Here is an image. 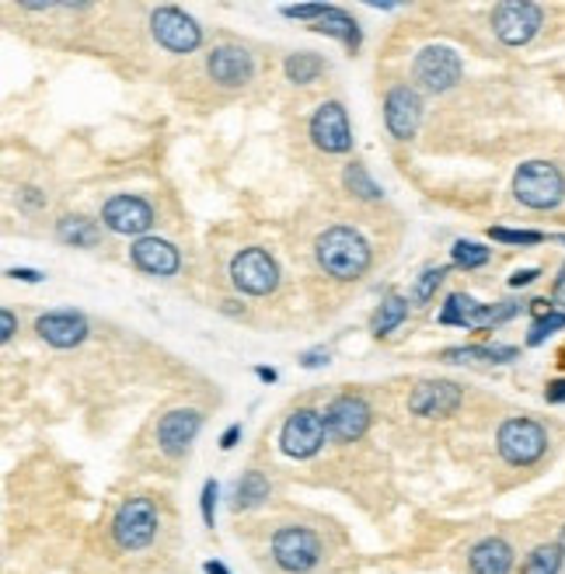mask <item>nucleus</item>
Instances as JSON below:
<instances>
[{"label": "nucleus", "mask_w": 565, "mask_h": 574, "mask_svg": "<svg viewBox=\"0 0 565 574\" xmlns=\"http://www.w3.org/2000/svg\"><path fill=\"white\" fill-rule=\"evenodd\" d=\"M164 533H168V516L154 495H126L105 526L108 546L122 557H147L150 550L161 546Z\"/></svg>", "instance_id": "1"}, {"label": "nucleus", "mask_w": 565, "mask_h": 574, "mask_svg": "<svg viewBox=\"0 0 565 574\" xmlns=\"http://www.w3.org/2000/svg\"><path fill=\"white\" fill-rule=\"evenodd\" d=\"M371 245L363 240L360 230L335 224L315 237V264L335 282H356L371 269Z\"/></svg>", "instance_id": "2"}, {"label": "nucleus", "mask_w": 565, "mask_h": 574, "mask_svg": "<svg viewBox=\"0 0 565 574\" xmlns=\"http://www.w3.org/2000/svg\"><path fill=\"white\" fill-rule=\"evenodd\" d=\"M266 557L282 574H311L324 561V540L315 526L303 522H282L273 529Z\"/></svg>", "instance_id": "3"}, {"label": "nucleus", "mask_w": 565, "mask_h": 574, "mask_svg": "<svg viewBox=\"0 0 565 574\" xmlns=\"http://www.w3.org/2000/svg\"><path fill=\"white\" fill-rule=\"evenodd\" d=\"M513 195L520 206L552 213L565 203V174L548 161H527L513 174Z\"/></svg>", "instance_id": "4"}, {"label": "nucleus", "mask_w": 565, "mask_h": 574, "mask_svg": "<svg viewBox=\"0 0 565 574\" xmlns=\"http://www.w3.org/2000/svg\"><path fill=\"white\" fill-rule=\"evenodd\" d=\"M495 450L510 467H534L548 453V432L534 418H507L495 432Z\"/></svg>", "instance_id": "5"}, {"label": "nucleus", "mask_w": 565, "mask_h": 574, "mask_svg": "<svg viewBox=\"0 0 565 574\" xmlns=\"http://www.w3.org/2000/svg\"><path fill=\"white\" fill-rule=\"evenodd\" d=\"M231 282L245 296H269L279 285V264L266 248H245L231 261Z\"/></svg>", "instance_id": "6"}, {"label": "nucleus", "mask_w": 565, "mask_h": 574, "mask_svg": "<svg viewBox=\"0 0 565 574\" xmlns=\"http://www.w3.org/2000/svg\"><path fill=\"white\" fill-rule=\"evenodd\" d=\"M545 25V8L531 4V0H513V4L492 8V32L507 46H527V42Z\"/></svg>", "instance_id": "7"}, {"label": "nucleus", "mask_w": 565, "mask_h": 574, "mask_svg": "<svg viewBox=\"0 0 565 574\" xmlns=\"http://www.w3.org/2000/svg\"><path fill=\"white\" fill-rule=\"evenodd\" d=\"M150 35H154L161 50L175 53V56L195 53L203 42V29L179 8H154V14H150Z\"/></svg>", "instance_id": "8"}, {"label": "nucleus", "mask_w": 565, "mask_h": 574, "mask_svg": "<svg viewBox=\"0 0 565 574\" xmlns=\"http://www.w3.org/2000/svg\"><path fill=\"white\" fill-rule=\"evenodd\" d=\"M461 74H465L461 56L450 46H426L416 56V63H412V77H416L419 87L429 95H444L450 87H458Z\"/></svg>", "instance_id": "9"}, {"label": "nucleus", "mask_w": 565, "mask_h": 574, "mask_svg": "<svg viewBox=\"0 0 565 574\" xmlns=\"http://www.w3.org/2000/svg\"><path fill=\"white\" fill-rule=\"evenodd\" d=\"M324 435H329V425H324V414L315 408H300L294 411L287 422H282L279 432V450L294 456V459H308L324 446Z\"/></svg>", "instance_id": "10"}, {"label": "nucleus", "mask_w": 565, "mask_h": 574, "mask_svg": "<svg viewBox=\"0 0 565 574\" xmlns=\"http://www.w3.org/2000/svg\"><path fill=\"white\" fill-rule=\"evenodd\" d=\"M206 77L224 91H242L255 80V56L245 46L221 42L206 53Z\"/></svg>", "instance_id": "11"}, {"label": "nucleus", "mask_w": 565, "mask_h": 574, "mask_svg": "<svg viewBox=\"0 0 565 574\" xmlns=\"http://www.w3.org/2000/svg\"><path fill=\"white\" fill-rule=\"evenodd\" d=\"M203 429V414L195 411V408H175V411H168L161 414V422L154 429V443H158V453L164 459H182L192 443H195V435H200Z\"/></svg>", "instance_id": "12"}, {"label": "nucleus", "mask_w": 565, "mask_h": 574, "mask_svg": "<svg viewBox=\"0 0 565 574\" xmlns=\"http://www.w3.org/2000/svg\"><path fill=\"white\" fill-rule=\"evenodd\" d=\"M324 425H329V435L335 443H356L371 429V404L356 393H342L324 411Z\"/></svg>", "instance_id": "13"}, {"label": "nucleus", "mask_w": 565, "mask_h": 574, "mask_svg": "<svg viewBox=\"0 0 565 574\" xmlns=\"http://www.w3.org/2000/svg\"><path fill=\"white\" fill-rule=\"evenodd\" d=\"M311 140L321 153H345L353 147V129L342 101H324L311 116Z\"/></svg>", "instance_id": "14"}, {"label": "nucleus", "mask_w": 565, "mask_h": 574, "mask_svg": "<svg viewBox=\"0 0 565 574\" xmlns=\"http://www.w3.org/2000/svg\"><path fill=\"white\" fill-rule=\"evenodd\" d=\"M102 224L116 234L137 237V234L154 227V209H150V203L140 195H113L102 206Z\"/></svg>", "instance_id": "15"}, {"label": "nucleus", "mask_w": 565, "mask_h": 574, "mask_svg": "<svg viewBox=\"0 0 565 574\" xmlns=\"http://www.w3.org/2000/svg\"><path fill=\"white\" fill-rule=\"evenodd\" d=\"M35 331H39V338L53 348H77L88 342L92 324L81 311H50L35 321Z\"/></svg>", "instance_id": "16"}, {"label": "nucleus", "mask_w": 565, "mask_h": 574, "mask_svg": "<svg viewBox=\"0 0 565 574\" xmlns=\"http://www.w3.org/2000/svg\"><path fill=\"white\" fill-rule=\"evenodd\" d=\"M419 119H423V101L419 95L412 91V87H395V91H387L384 98V126L395 140H408L416 137L419 129Z\"/></svg>", "instance_id": "17"}, {"label": "nucleus", "mask_w": 565, "mask_h": 574, "mask_svg": "<svg viewBox=\"0 0 565 574\" xmlns=\"http://www.w3.org/2000/svg\"><path fill=\"white\" fill-rule=\"evenodd\" d=\"M129 258H134V264L140 272L154 275V279H171L179 272V264H182L179 251L171 248L168 240H161V237H140L137 245L129 248Z\"/></svg>", "instance_id": "18"}, {"label": "nucleus", "mask_w": 565, "mask_h": 574, "mask_svg": "<svg viewBox=\"0 0 565 574\" xmlns=\"http://www.w3.org/2000/svg\"><path fill=\"white\" fill-rule=\"evenodd\" d=\"M516 554H513V543L503 537H486L471 543L468 550V571L471 574H513Z\"/></svg>", "instance_id": "19"}, {"label": "nucleus", "mask_w": 565, "mask_h": 574, "mask_svg": "<svg viewBox=\"0 0 565 574\" xmlns=\"http://www.w3.org/2000/svg\"><path fill=\"white\" fill-rule=\"evenodd\" d=\"M461 401H465V393H461L458 383H450V380H429V383H423L416 393L408 397V408L416 411V414L437 418V414L458 411Z\"/></svg>", "instance_id": "20"}, {"label": "nucleus", "mask_w": 565, "mask_h": 574, "mask_svg": "<svg viewBox=\"0 0 565 574\" xmlns=\"http://www.w3.org/2000/svg\"><path fill=\"white\" fill-rule=\"evenodd\" d=\"M273 495V484L263 470H245L242 477L234 480V491H231V509L234 512H252L258 505H266Z\"/></svg>", "instance_id": "21"}, {"label": "nucleus", "mask_w": 565, "mask_h": 574, "mask_svg": "<svg viewBox=\"0 0 565 574\" xmlns=\"http://www.w3.org/2000/svg\"><path fill=\"white\" fill-rule=\"evenodd\" d=\"M486 317H489V303H478V300H471V296L454 293V296L444 303L440 324H454V327H486Z\"/></svg>", "instance_id": "22"}, {"label": "nucleus", "mask_w": 565, "mask_h": 574, "mask_svg": "<svg viewBox=\"0 0 565 574\" xmlns=\"http://www.w3.org/2000/svg\"><path fill=\"white\" fill-rule=\"evenodd\" d=\"M56 237L71 248H98L102 245V227L88 216H63L56 224Z\"/></svg>", "instance_id": "23"}, {"label": "nucleus", "mask_w": 565, "mask_h": 574, "mask_svg": "<svg viewBox=\"0 0 565 574\" xmlns=\"http://www.w3.org/2000/svg\"><path fill=\"white\" fill-rule=\"evenodd\" d=\"M520 351L513 345H468V348H447L444 362H513Z\"/></svg>", "instance_id": "24"}, {"label": "nucleus", "mask_w": 565, "mask_h": 574, "mask_svg": "<svg viewBox=\"0 0 565 574\" xmlns=\"http://www.w3.org/2000/svg\"><path fill=\"white\" fill-rule=\"evenodd\" d=\"M311 29H315V32H324V35L342 39V42H345V50H350V53L360 50V29H356V21H353L350 14H345V11H339V8H329V11H324Z\"/></svg>", "instance_id": "25"}, {"label": "nucleus", "mask_w": 565, "mask_h": 574, "mask_svg": "<svg viewBox=\"0 0 565 574\" xmlns=\"http://www.w3.org/2000/svg\"><path fill=\"white\" fill-rule=\"evenodd\" d=\"M562 564H565L562 546L558 543H541L524 557L520 574H562Z\"/></svg>", "instance_id": "26"}, {"label": "nucleus", "mask_w": 565, "mask_h": 574, "mask_svg": "<svg viewBox=\"0 0 565 574\" xmlns=\"http://www.w3.org/2000/svg\"><path fill=\"white\" fill-rule=\"evenodd\" d=\"M405 317H408V300H405V296H387V300L377 306V314H374V321H371V331H374L377 338H384V335H391V331H395Z\"/></svg>", "instance_id": "27"}, {"label": "nucleus", "mask_w": 565, "mask_h": 574, "mask_svg": "<svg viewBox=\"0 0 565 574\" xmlns=\"http://www.w3.org/2000/svg\"><path fill=\"white\" fill-rule=\"evenodd\" d=\"M282 71H287V80L294 84H311L324 74V59L318 53H290Z\"/></svg>", "instance_id": "28"}, {"label": "nucleus", "mask_w": 565, "mask_h": 574, "mask_svg": "<svg viewBox=\"0 0 565 574\" xmlns=\"http://www.w3.org/2000/svg\"><path fill=\"white\" fill-rule=\"evenodd\" d=\"M342 182H345V188H350L356 198H366V203H377V198H381V185L371 178V171H366L360 161L345 164V171H342Z\"/></svg>", "instance_id": "29"}, {"label": "nucleus", "mask_w": 565, "mask_h": 574, "mask_svg": "<svg viewBox=\"0 0 565 574\" xmlns=\"http://www.w3.org/2000/svg\"><path fill=\"white\" fill-rule=\"evenodd\" d=\"M450 258H454L458 269L471 272V269H482V264H489L492 251L482 248V245H475V240H458V245L450 248Z\"/></svg>", "instance_id": "30"}, {"label": "nucleus", "mask_w": 565, "mask_h": 574, "mask_svg": "<svg viewBox=\"0 0 565 574\" xmlns=\"http://www.w3.org/2000/svg\"><path fill=\"white\" fill-rule=\"evenodd\" d=\"M444 279H447V269H426V272L419 275V282L412 285V303L426 306L433 296H437V290L444 285Z\"/></svg>", "instance_id": "31"}, {"label": "nucleus", "mask_w": 565, "mask_h": 574, "mask_svg": "<svg viewBox=\"0 0 565 574\" xmlns=\"http://www.w3.org/2000/svg\"><path fill=\"white\" fill-rule=\"evenodd\" d=\"M562 327H565V311H552V314H545V317H537V321L531 324V331H527V345L534 348V345H541V342H548L552 335H558Z\"/></svg>", "instance_id": "32"}, {"label": "nucleus", "mask_w": 565, "mask_h": 574, "mask_svg": "<svg viewBox=\"0 0 565 574\" xmlns=\"http://www.w3.org/2000/svg\"><path fill=\"white\" fill-rule=\"evenodd\" d=\"M492 240H499V245H541L545 240V234H537V230H507V227H492L489 230Z\"/></svg>", "instance_id": "33"}, {"label": "nucleus", "mask_w": 565, "mask_h": 574, "mask_svg": "<svg viewBox=\"0 0 565 574\" xmlns=\"http://www.w3.org/2000/svg\"><path fill=\"white\" fill-rule=\"evenodd\" d=\"M527 303H520V300H503V303H492L489 306V317H486V327H495V324H507L513 321L520 311H524Z\"/></svg>", "instance_id": "34"}, {"label": "nucleus", "mask_w": 565, "mask_h": 574, "mask_svg": "<svg viewBox=\"0 0 565 574\" xmlns=\"http://www.w3.org/2000/svg\"><path fill=\"white\" fill-rule=\"evenodd\" d=\"M216 495H221L216 480H206L203 484V498H200V509H203V522L206 526H213V519H216Z\"/></svg>", "instance_id": "35"}, {"label": "nucleus", "mask_w": 565, "mask_h": 574, "mask_svg": "<svg viewBox=\"0 0 565 574\" xmlns=\"http://www.w3.org/2000/svg\"><path fill=\"white\" fill-rule=\"evenodd\" d=\"M324 11H329V4H297V8H282V14H287V18H311V21H318Z\"/></svg>", "instance_id": "36"}, {"label": "nucleus", "mask_w": 565, "mask_h": 574, "mask_svg": "<svg viewBox=\"0 0 565 574\" xmlns=\"http://www.w3.org/2000/svg\"><path fill=\"white\" fill-rule=\"evenodd\" d=\"M18 203L25 206V209H42V206H46V195H42L39 188H21L18 192Z\"/></svg>", "instance_id": "37"}, {"label": "nucleus", "mask_w": 565, "mask_h": 574, "mask_svg": "<svg viewBox=\"0 0 565 574\" xmlns=\"http://www.w3.org/2000/svg\"><path fill=\"white\" fill-rule=\"evenodd\" d=\"M537 275H541V269H520V272H513V275H510V285H513V290H520V285H531V282H537Z\"/></svg>", "instance_id": "38"}, {"label": "nucleus", "mask_w": 565, "mask_h": 574, "mask_svg": "<svg viewBox=\"0 0 565 574\" xmlns=\"http://www.w3.org/2000/svg\"><path fill=\"white\" fill-rule=\"evenodd\" d=\"M545 401L548 404H565V380H552L545 387Z\"/></svg>", "instance_id": "39"}, {"label": "nucleus", "mask_w": 565, "mask_h": 574, "mask_svg": "<svg viewBox=\"0 0 565 574\" xmlns=\"http://www.w3.org/2000/svg\"><path fill=\"white\" fill-rule=\"evenodd\" d=\"M324 362H329V351H324V348H315V351H308V356L300 359L303 369H318V366H324Z\"/></svg>", "instance_id": "40"}, {"label": "nucleus", "mask_w": 565, "mask_h": 574, "mask_svg": "<svg viewBox=\"0 0 565 574\" xmlns=\"http://www.w3.org/2000/svg\"><path fill=\"white\" fill-rule=\"evenodd\" d=\"M0 338H4V342L14 338V314H11V311L0 314Z\"/></svg>", "instance_id": "41"}, {"label": "nucleus", "mask_w": 565, "mask_h": 574, "mask_svg": "<svg viewBox=\"0 0 565 574\" xmlns=\"http://www.w3.org/2000/svg\"><path fill=\"white\" fill-rule=\"evenodd\" d=\"M552 300L565 306V264H562V272L555 275V285H552Z\"/></svg>", "instance_id": "42"}, {"label": "nucleus", "mask_w": 565, "mask_h": 574, "mask_svg": "<svg viewBox=\"0 0 565 574\" xmlns=\"http://www.w3.org/2000/svg\"><path fill=\"white\" fill-rule=\"evenodd\" d=\"M237 438H242V425H231L221 438V450H234L237 446Z\"/></svg>", "instance_id": "43"}, {"label": "nucleus", "mask_w": 565, "mask_h": 574, "mask_svg": "<svg viewBox=\"0 0 565 574\" xmlns=\"http://www.w3.org/2000/svg\"><path fill=\"white\" fill-rule=\"evenodd\" d=\"M8 275L11 279H21V282H39L42 279V272H35V269H11Z\"/></svg>", "instance_id": "44"}, {"label": "nucleus", "mask_w": 565, "mask_h": 574, "mask_svg": "<svg viewBox=\"0 0 565 574\" xmlns=\"http://www.w3.org/2000/svg\"><path fill=\"white\" fill-rule=\"evenodd\" d=\"M527 306H531L534 321H537V317H545V314H552V303H548V300H531Z\"/></svg>", "instance_id": "45"}, {"label": "nucleus", "mask_w": 565, "mask_h": 574, "mask_svg": "<svg viewBox=\"0 0 565 574\" xmlns=\"http://www.w3.org/2000/svg\"><path fill=\"white\" fill-rule=\"evenodd\" d=\"M203 571H206V574H231V571H227L221 561H206V564H203Z\"/></svg>", "instance_id": "46"}, {"label": "nucleus", "mask_w": 565, "mask_h": 574, "mask_svg": "<svg viewBox=\"0 0 565 574\" xmlns=\"http://www.w3.org/2000/svg\"><path fill=\"white\" fill-rule=\"evenodd\" d=\"M255 372H258V380H266V383H273V380H276V369H269V366H258Z\"/></svg>", "instance_id": "47"}, {"label": "nucleus", "mask_w": 565, "mask_h": 574, "mask_svg": "<svg viewBox=\"0 0 565 574\" xmlns=\"http://www.w3.org/2000/svg\"><path fill=\"white\" fill-rule=\"evenodd\" d=\"M555 543H558V546H562V554H565V526H562V529H558V540H555Z\"/></svg>", "instance_id": "48"}, {"label": "nucleus", "mask_w": 565, "mask_h": 574, "mask_svg": "<svg viewBox=\"0 0 565 574\" xmlns=\"http://www.w3.org/2000/svg\"><path fill=\"white\" fill-rule=\"evenodd\" d=\"M555 240H558V245H565V237H555Z\"/></svg>", "instance_id": "49"}]
</instances>
